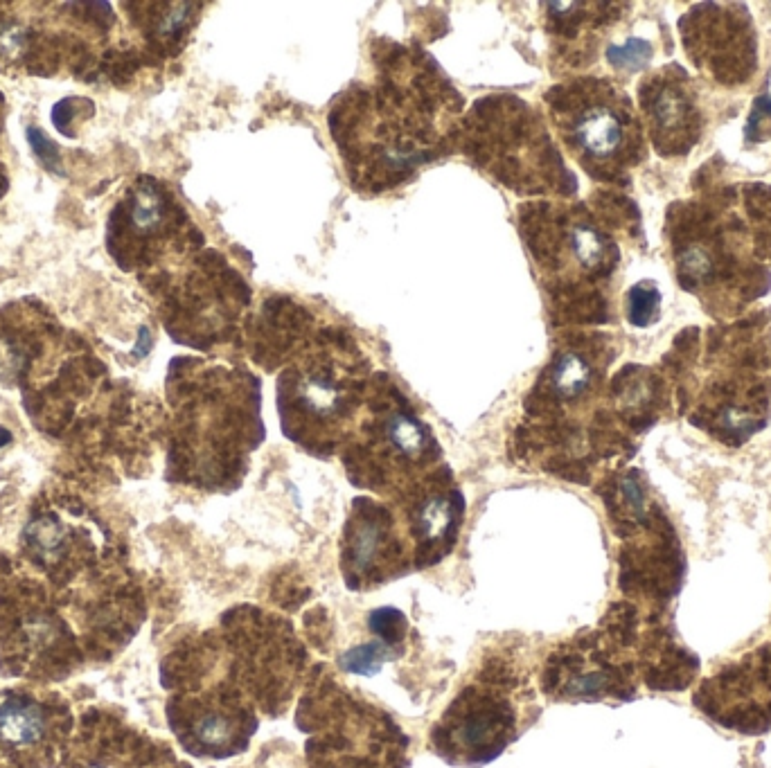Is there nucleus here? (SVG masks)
I'll list each match as a JSON object with an SVG mask.
<instances>
[{
    "mask_svg": "<svg viewBox=\"0 0 771 768\" xmlns=\"http://www.w3.org/2000/svg\"><path fill=\"white\" fill-rule=\"evenodd\" d=\"M641 95L659 149L666 154L675 149L686 151L684 142H693L697 129V111L688 86L672 73H663L645 84Z\"/></svg>",
    "mask_w": 771,
    "mask_h": 768,
    "instance_id": "obj_9",
    "label": "nucleus"
},
{
    "mask_svg": "<svg viewBox=\"0 0 771 768\" xmlns=\"http://www.w3.org/2000/svg\"><path fill=\"white\" fill-rule=\"evenodd\" d=\"M607 59L611 66L623 70H638L650 64L652 46L643 39H629L625 46H611L607 50Z\"/></svg>",
    "mask_w": 771,
    "mask_h": 768,
    "instance_id": "obj_18",
    "label": "nucleus"
},
{
    "mask_svg": "<svg viewBox=\"0 0 771 768\" xmlns=\"http://www.w3.org/2000/svg\"><path fill=\"white\" fill-rule=\"evenodd\" d=\"M28 142L34 151V156L39 158V163L43 167H48L50 172H57V174L64 172V167H61L59 147L46 136V133L37 127H30L28 129Z\"/></svg>",
    "mask_w": 771,
    "mask_h": 768,
    "instance_id": "obj_19",
    "label": "nucleus"
},
{
    "mask_svg": "<svg viewBox=\"0 0 771 768\" xmlns=\"http://www.w3.org/2000/svg\"><path fill=\"white\" fill-rule=\"evenodd\" d=\"M397 656V649L384 645V642H368V645H359L345 651V654L339 658V665L345 669V672L352 674H361V676H372L377 674L381 665L386 660H391Z\"/></svg>",
    "mask_w": 771,
    "mask_h": 768,
    "instance_id": "obj_15",
    "label": "nucleus"
},
{
    "mask_svg": "<svg viewBox=\"0 0 771 768\" xmlns=\"http://www.w3.org/2000/svg\"><path fill=\"white\" fill-rule=\"evenodd\" d=\"M661 291L654 282H638L627 293V320L636 327H648L659 318Z\"/></svg>",
    "mask_w": 771,
    "mask_h": 768,
    "instance_id": "obj_16",
    "label": "nucleus"
},
{
    "mask_svg": "<svg viewBox=\"0 0 771 768\" xmlns=\"http://www.w3.org/2000/svg\"><path fill=\"white\" fill-rule=\"evenodd\" d=\"M375 75L334 97L330 133L352 187L391 192L458 147L460 95L422 48L384 41L372 50Z\"/></svg>",
    "mask_w": 771,
    "mask_h": 768,
    "instance_id": "obj_1",
    "label": "nucleus"
},
{
    "mask_svg": "<svg viewBox=\"0 0 771 768\" xmlns=\"http://www.w3.org/2000/svg\"><path fill=\"white\" fill-rule=\"evenodd\" d=\"M368 627L381 642H384V645L400 649V642L404 640V633H406V618L400 609L381 606V609H375L370 613Z\"/></svg>",
    "mask_w": 771,
    "mask_h": 768,
    "instance_id": "obj_17",
    "label": "nucleus"
},
{
    "mask_svg": "<svg viewBox=\"0 0 771 768\" xmlns=\"http://www.w3.org/2000/svg\"><path fill=\"white\" fill-rule=\"evenodd\" d=\"M460 507L463 498L458 491L440 487V480L431 478L411 507V523L420 543H447L454 537Z\"/></svg>",
    "mask_w": 771,
    "mask_h": 768,
    "instance_id": "obj_11",
    "label": "nucleus"
},
{
    "mask_svg": "<svg viewBox=\"0 0 771 768\" xmlns=\"http://www.w3.org/2000/svg\"><path fill=\"white\" fill-rule=\"evenodd\" d=\"M46 735V714L37 703L12 699L0 705V741L16 748L34 746Z\"/></svg>",
    "mask_w": 771,
    "mask_h": 768,
    "instance_id": "obj_14",
    "label": "nucleus"
},
{
    "mask_svg": "<svg viewBox=\"0 0 771 768\" xmlns=\"http://www.w3.org/2000/svg\"><path fill=\"white\" fill-rule=\"evenodd\" d=\"M458 149L514 194H573L575 178L537 109L517 95H487L460 120Z\"/></svg>",
    "mask_w": 771,
    "mask_h": 768,
    "instance_id": "obj_2",
    "label": "nucleus"
},
{
    "mask_svg": "<svg viewBox=\"0 0 771 768\" xmlns=\"http://www.w3.org/2000/svg\"><path fill=\"white\" fill-rule=\"evenodd\" d=\"M10 442H12V433L7 431V428L0 426V449H3V446L10 444Z\"/></svg>",
    "mask_w": 771,
    "mask_h": 768,
    "instance_id": "obj_21",
    "label": "nucleus"
},
{
    "mask_svg": "<svg viewBox=\"0 0 771 768\" xmlns=\"http://www.w3.org/2000/svg\"><path fill=\"white\" fill-rule=\"evenodd\" d=\"M519 232L553 300L573 275H596L607 266V237L571 208L544 201L519 205Z\"/></svg>",
    "mask_w": 771,
    "mask_h": 768,
    "instance_id": "obj_5",
    "label": "nucleus"
},
{
    "mask_svg": "<svg viewBox=\"0 0 771 768\" xmlns=\"http://www.w3.org/2000/svg\"><path fill=\"white\" fill-rule=\"evenodd\" d=\"M366 368L348 334L330 327L318 332L278 379V408L289 440L314 453L334 449L359 410Z\"/></svg>",
    "mask_w": 771,
    "mask_h": 768,
    "instance_id": "obj_3",
    "label": "nucleus"
},
{
    "mask_svg": "<svg viewBox=\"0 0 771 768\" xmlns=\"http://www.w3.org/2000/svg\"><path fill=\"white\" fill-rule=\"evenodd\" d=\"M172 205L167 201L161 185L154 181H140L129 196V226L138 237H156L165 232L172 221Z\"/></svg>",
    "mask_w": 771,
    "mask_h": 768,
    "instance_id": "obj_13",
    "label": "nucleus"
},
{
    "mask_svg": "<svg viewBox=\"0 0 771 768\" xmlns=\"http://www.w3.org/2000/svg\"><path fill=\"white\" fill-rule=\"evenodd\" d=\"M25 46H28V34L16 23L0 25V57L3 59H16L23 55Z\"/></svg>",
    "mask_w": 771,
    "mask_h": 768,
    "instance_id": "obj_20",
    "label": "nucleus"
},
{
    "mask_svg": "<svg viewBox=\"0 0 771 768\" xmlns=\"http://www.w3.org/2000/svg\"><path fill=\"white\" fill-rule=\"evenodd\" d=\"M593 365L578 347H564L553 356L544 374L548 395L557 401H578L593 386Z\"/></svg>",
    "mask_w": 771,
    "mask_h": 768,
    "instance_id": "obj_12",
    "label": "nucleus"
},
{
    "mask_svg": "<svg viewBox=\"0 0 771 768\" xmlns=\"http://www.w3.org/2000/svg\"><path fill=\"white\" fill-rule=\"evenodd\" d=\"M512 730L514 714L508 703L487 694H465L438 723L433 741L451 762L485 764L503 753Z\"/></svg>",
    "mask_w": 771,
    "mask_h": 768,
    "instance_id": "obj_8",
    "label": "nucleus"
},
{
    "mask_svg": "<svg viewBox=\"0 0 771 768\" xmlns=\"http://www.w3.org/2000/svg\"><path fill=\"white\" fill-rule=\"evenodd\" d=\"M255 728L251 717L242 710L224 705H206L190 714L188 739L190 748L201 755L230 757L246 746Z\"/></svg>",
    "mask_w": 771,
    "mask_h": 768,
    "instance_id": "obj_10",
    "label": "nucleus"
},
{
    "mask_svg": "<svg viewBox=\"0 0 771 768\" xmlns=\"http://www.w3.org/2000/svg\"><path fill=\"white\" fill-rule=\"evenodd\" d=\"M440 449L429 426L391 392L384 404L372 408L363 424V442L348 458V469L357 485L391 489L395 482L427 469L438 460Z\"/></svg>",
    "mask_w": 771,
    "mask_h": 768,
    "instance_id": "obj_6",
    "label": "nucleus"
},
{
    "mask_svg": "<svg viewBox=\"0 0 771 768\" xmlns=\"http://www.w3.org/2000/svg\"><path fill=\"white\" fill-rule=\"evenodd\" d=\"M695 705L708 719L742 735L771 728V642L717 669L699 685Z\"/></svg>",
    "mask_w": 771,
    "mask_h": 768,
    "instance_id": "obj_7",
    "label": "nucleus"
},
{
    "mask_svg": "<svg viewBox=\"0 0 771 768\" xmlns=\"http://www.w3.org/2000/svg\"><path fill=\"white\" fill-rule=\"evenodd\" d=\"M557 136L582 169L616 181L643 156L641 124L632 102L605 79H573L544 93Z\"/></svg>",
    "mask_w": 771,
    "mask_h": 768,
    "instance_id": "obj_4",
    "label": "nucleus"
}]
</instances>
